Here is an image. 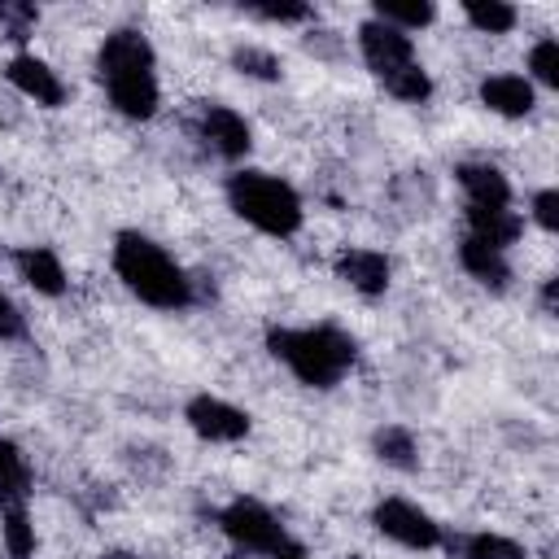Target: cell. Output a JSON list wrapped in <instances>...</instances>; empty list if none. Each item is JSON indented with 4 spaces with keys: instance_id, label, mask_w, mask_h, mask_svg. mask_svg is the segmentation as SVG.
I'll use <instances>...</instances> for the list:
<instances>
[{
    "instance_id": "obj_1",
    "label": "cell",
    "mask_w": 559,
    "mask_h": 559,
    "mask_svg": "<svg viewBox=\"0 0 559 559\" xmlns=\"http://www.w3.org/2000/svg\"><path fill=\"white\" fill-rule=\"evenodd\" d=\"M96 74L105 83L109 105L122 118H153L157 114V70H153V44L140 31H114L105 35L96 52Z\"/></svg>"
},
{
    "instance_id": "obj_2",
    "label": "cell",
    "mask_w": 559,
    "mask_h": 559,
    "mask_svg": "<svg viewBox=\"0 0 559 559\" xmlns=\"http://www.w3.org/2000/svg\"><path fill=\"white\" fill-rule=\"evenodd\" d=\"M114 271L153 310H183V306H192V280L183 275V266L157 240H148L140 231H118V240H114Z\"/></svg>"
},
{
    "instance_id": "obj_3",
    "label": "cell",
    "mask_w": 559,
    "mask_h": 559,
    "mask_svg": "<svg viewBox=\"0 0 559 559\" xmlns=\"http://www.w3.org/2000/svg\"><path fill=\"white\" fill-rule=\"evenodd\" d=\"M266 349L310 389H332L358 358V345L349 332L336 323H314V328H271Z\"/></svg>"
},
{
    "instance_id": "obj_4",
    "label": "cell",
    "mask_w": 559,
    "mask_h": 559,
    "mask_svg": "<svg viewBox=\"0 0 559 559\" xmlns=\"http://www.w3.org/2000/svg\"><path fill=\"white\" fill-rule=\"evenodd\" d=\"M227 205L266 236H293L306 214L297 188L266 170H236L227 179Z\"/></svg>"
},
{
    "instance_id": "obj_5",
    "label": "cell",
    "mask_w": 559,
    "mask_h": 559,
    "mask_svg": "<svg viewBox=\"0 0 559 559\" xmlns=\"http://www.w3.org/2000/svg\"><path fill=\"white\" fill-rule=\"evenodd\" d=\"M218 528L231 537V546H240L245 555H271L288 533L275 520L271 507H262L258 498H231L218 511Z\"/></svg>"
},
{
    "instance_id": "obj_6",
    "label": "cell",
    "mask_w": 559,
    "mask_h": 559,
    "mask_svg": "<svg viewBox=\"0 0 559 559\" xmlns=\"http://www.w3.org/2000/svg\"><path fill=\"white\" fill-rule=\"evenodd\" d=\"M371 524H376L389 542H397V546H406V550H432V546H441V524H437L424 507H415V502H406V498H384V502H376Z\"/></svg>"
},
{
    "instance_id": "obj_7",
    "label": "cell",
    "mask_w": 559,
    "mask_h": 559,
    "mask_svg": "<svg viewBox=\"0 0 559 559\" xmlns=\"http://www.w3.org/2000/svg\"><path fill=\"white\" fill-rule=\"evenodd\" d=\"M358 52H362L367 70L380 74V79H389L393 70H402V66L415 61L411 35H402L397 26H384V22H376V17H367V22L358 26Z\"/></svg>"
},
{
    "instance_id": "obj_8",
    "label": "cell",
    "mask_w": 559,
    "mask_h": 559,
    "mask_svg": "<svg viewBox=\"0 0 559 559\" xmlns=\"http://www.w3.org/2000/svg\"><path fill=\"white\" fill-rule=\"evenodd\" d=\"M197 135H201V144H205L214 157H223V162H240V157L249 153V144H253L249 122H245L236 109H227V105H205L201 118H197Z\"/></svg>"
},
{
    "instance_id": "obj_9",
    "label": "cell",
    "mask_w": 559,
    "mask_h": 559,
    "mask_svg": "<svg viewBox=\"0 0 559 559\" xmlns=\"http://www.w3.org/2000/svg\"><path fill=\"white\" fill-rule=\"evenodd\" d=\"M183 419L201 441H240V437H249V415L240 406L223 402V397H210V393H197L183 406Z\"/></svg>"
},
{
    "instance_id": "obj_10",
    "label": "cell",
    "mask_w": 559,
    "mask_h": 559,
    "mask_svg": "<svg viewBox=\"0 0 559 559\" xmlns=\"http://www.w3.org/2000/svg\"><path fill=\"white\" fill-rule=\"evenodd\" d=\"M4 74H9V83H13L26 100H35V105H44V109H57V105L66 100V83H61L57 70H52L48 61H39L35 52H17V57H9Z\"/></svg>"
},
{
    "instance_id": "obj_11",
    "label": "cell",
    "mask_w": 559,
    "mask_h": 559,
    "mask_svg": "<svg viewBox=\"0 0 559 559\" xmlns=\"http://www.w3.org/2000/svg\"><path fill=\"white\" fill-rule=\"evenodd\" d=\"M336 275H341L354 293L380 297V293L389 288L393 266H389V258H384L380 249H341V253H336Z\"/></svg>"
},
{
    "instance_id": "obj_12",
    "label": "cell",
    "mask_w": 559,
    "mask_h": 559,
    "mask_svg": "<svg viewBox=\"0 0 559 559\" xmlns=\"http://www.w3.org/2000/svg\"><path fill=\"white\" fill-rule=\"evenodd\" d=\"M459 266H463L476 284H485V288H493V293H502L507 280H511L507 249H498V245H489V240H480V236H463V240H459Z\"/></svg>"
},
{
    "instance_id": "obj_13",
    "label": "cell",
    "mask_w": 559,
    "mask_h": 559,
    "mask_svg": "<svg viewBox=\"0 0 559 559\" xmlns=\"http://www.w3.org/2000/svg\"><path fill=\"white\" fill-rule=\"evenodd\" d=\"M454 179L467 192V205H480V210L511 205V183H507V175L493 162H463L454 170Z\"/></svg>"
},
{
    "instance_id": "obj_14",
    "label": "cell",
    "mask_w": 559,
    "mask_h": 559,
    "mask_svg": "<svg viewBox=\"0 0 559 559\" xmlns=\"http://www.w3.org/2000/svg\"><path fill=\"white\" fill-rule=\"evenodd\" d=\"M480 100H485V109H493L502 118H524L537 105V92L524 74H489V79H480Z\"/></svg>"
},
{
    "instance_id": "obj_15",
    "label": "cell",
    "mask_w": 559,
    "mask_h": 559,
    "mask_svg": "<svg viewBox=\"0 0 559 559\" xmlns=\"http://www.w3.org/2000/svg\"><path fill=\"white\" fill-rule=\"evenodd\" d=\"M13 262H17V275L35 293H44V297H61L66 293V266H61V258L48 245H22L13 253Z\"/></svg>"
},
{
    "instance_id": "obj_16",
    "label": "cell",
    "mask_w": 559,
    "mask_h": 559,
    "mask_svg": "<svg viewBox=\"0 0 559 559\" xmlns=\"http://www.w3.org/2000/svg\"><path fill=\"white\" fill-rule=\"evenodd\" d=\"M31 498V463L17 441H0V511H17Z\"/></svg>"
},
{
    "instance_id": "obj_17",
    "label": "cell",
    "mask_w": 559,
    "mask_h": 559,
    "mask_svg": "<svg viewBox=\"0 0 559 559\" xmlns=\"http://www.w3.org/2000/svg\"><path fill=\"white\" fill-rule=\"evenodd\" d=\"M467 227H472L467 236H480V240H489V245H498V249L515 245L520 231H524V223H520V214H515L511 205H498V210L467 205Z\"/></svg>"
},
{
    "instance_id": "obj_18",
    "label": "cell",
    "mask_w": 559,
    "mask_h": 559,
    "mask_svg": "<svg viewBox=\"0 0 559 559\" xmlns=\"http://www.w3.org/2000/svg\"><path fill=\"white\" fill-rule=\"evenodd\" d=\"M371 445H376L380 463H389V467H402V472H411V467L419 463V445H415V432H411V428H402V424H384V428L371 437Z\"/></svg>"
},
{
    "instance_id": "obj_19",
    "label": "cell",
    "mask_w": 559,
    "mask_h": 559,
    "mask_svg": "<svg viewBox=\"0 0 559 559\" xmlns=\"http://www.w3.org/2000/svg\"><path fill=\"white\" fill-rule=\"evenodd\" d=\"M371 17H376V22H384V26H397V31L406 35V31L428 26V22L437 17V9H432L428 0H376Z\"/></svg>"
},
{
    "instance_id": "obj_20",
    "label": "cell",
    "mask_w": 559,
    "mask_h": 559,
    "mask_svg": "<svg viewBox=\"0 0 559 559\" xmlns=\"http://www.w3.org/2000/svg\"><path fill=\"white\" fill-rule=\"evenodd\" d=\"M463 17H467L476 31H485V35H507L520 13H515L511 4H502V0H467V4H463Z\"/></svg>"
},
{
    "instance_id": "obj_21",
    "label": "cell",
    "mask_w": 559,
    "mask_h": 559,
    "mask_svg": "<svg viewBox=\"0 0 559 559\" xmlns=\"http://www.w3.org/2000/svg\"><path fill=\"white\" fill-rule=\"evenodd\" d=\"M0 537H4L9 559H31V555H35V524H31L26 507L0 511Z\"/></svg>"
},
{
    "instance_id": "obj_22",
    "label": "cell",
    "mask_w": 559,
    "mask_h": 559,
    "mask_svg": "<svg viewBox=\"0 0 559 559\" xmlns=\"http://www.w3.org/2000/svg\"><path fill=\"white\" fill-rule=\"evenodd\" d=\"M459 559H528L520 542L502 537V533H472L459 546Z\"/></svg>"
},
{
    "instance_id": "obj_23",
    "label": "cell",
    "mask_w": 559,
    "mask_h": 559,
    "mask_svg": "<svg viewBox=\"0 0 559 559\" xmlns=\"http://www.w3.org/2000/svg\"><path fill=\"white\" fill-rule=\"evenodd\" d=\"M384 87H389V96L411 100V105H419V100H428V96H432V79H428V70H424L419 61H411V66L393 70V74L384 79Z\"/></svg>"
},
{
    "instance_id": "obj_24",
    "label": "cell",
    "mask_w": 559,
    "mask_h": 559,
    "mask_svg": "<svg viewBox=\"0 0 559 559\" xmlns=\"http://www.w3.org/2000/svg\"><path fill=\"white\" fill-rule=\"evenodd\" d=\"M231 66L240 70V74H249V79H280V57L271 52V48H258V44H240L236 52H231Z\"/></svg>"
},
{
    "instance_id": "obj_25",
    "label": "cell",
    "mask_w": 559,
    "mask_h": 559,
    "mask_svg": "<svg viewBox=\"0 0 559 559\" xmlns=\"http://www.w3.org/2000/svg\"><path fill=\"white\" fill-rule=\"evenodd\" d=\"M528 74L542 87H559V44L555 39H537L528 52Z\"/></svg>"
},
{
    "instance_id": "obj_26",
    "label": "cell",
    "mask_w": 559,
    "mask_h": 559,
    "mask_svg": "<svg viewBox=\"0 0 559 559\" xmlns=\"http://www.w3.org/2000/svg\"><path fill=\"white\" fill-rule=\"evenodd\" d=\"M39 22V9L35 4H22V0H0V26L9 31V39H26Z\"/></svg>"
},
{
    "instance_id": "obj_27",
    "label": "cell",
    "mask_w": 559,
    "mask_h": 559,
    "mask_svg": "<svg viewBox=\"0 0 559 559\" xmlns=\"http://www.w3.org/2000/svg\"><path fill=\"white\" fill-rule=\"evenodd\" d=\"M533 223H537L542 231H559V192H555V188H542V192L533 197Z\"/></svg>"
},
{
    "instance_id": "obj_28",
    "label": "cell",
    "mask_w": 559,
    "mask_h": 559,
    "mask_svg": "<svg viewBox=\"0 0 559 559\" xmlns=\"http://www.w3.org/2000/svg\"><path fill=\"white\" fill-rule=\"evenodd\" d=\"M17 336H26V314L17 310L13 297L0 293V341H17Z\"/></svg>"
},
{
    "instance_id": "obj_29",
    "label": "cell",
    "mask_w": 559,
    "mask_h": 559,
    "mask_svg": "<svg viewBox=\"0 0 559 559\" xmlns=\"http://www.w3.org/2000/svg\"><path fill=\"white\" fill-rule=\"evenodd\" d=\"M249 13L262 22H306L310 17L306 4H249Z\"/></svg>"
},
{
    "instance_id": "obj_30",
    "label": "cell",
    "mask_w": 559,
    "mask_h": 559,
    "mask_svg": "<svg viewBox=\"0 0 559 559\" xmlns=\"http://www.w3.org/2000/svg\"><path fill=\"white\" fill-rule=\"evenodd\" d=\"M266 559H310V555H306V546H301V542L284 537V542H280V546H275V550H271Z\"/></svg>"
},
{
    "instance_id": "obj_31",
    "label": "cell",
    "mask_w": 559,
    "mask_h": 559,
    "mask_svg": "<svg viewBox=\"0 0 559 559\" xmlns=\"http://www.w3.org/2000/svg\"><path fill=\"white\" fill-rule=\"evenodd\" d=\"M555 297H559V280H546V284H542V306H546L550 314H555Z\"/></svg>"
},
{
    "instance_id": "obj_32",
    "label": "cell",
    "mask_w": 559,
    "mask_h": 559,
    "mask_svg": "<svg viewBox=\"0 0 559 559\" xmlns=\"http://www.w3.org/2000/svg\"><path fill=\"white\" fill-rule=\"evenodd\" d=\"M100 559H135V555H127V550H105Z\"/></svg>"
}]
</instances>
